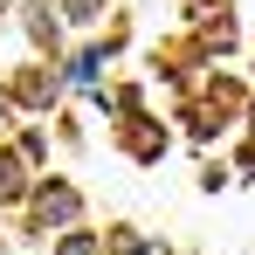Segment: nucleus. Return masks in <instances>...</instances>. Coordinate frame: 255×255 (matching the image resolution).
<instances>
[]
</instances>
